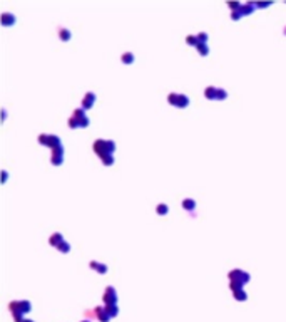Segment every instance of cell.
Instances as JSON below:
<instances>
[{
  "instance_id": "d4e9b609",
  "label": "cell",
  "mask_w": 286,
  "mask_h": 322,
  "mask_svg": "<svg viewBox=\"0 0 286 322\" xmlns=\"http://www.w3.org/2000/svg\"><path fill=\"white\" fill-rule=\"evenodd\" d=\"M57 248H59L60 252L67 253V252H70V243H69V242H62V243H60L59 247H57Z\"/></svg>"
},
{
  "instance_id": "603a6c76",
  "label": "cell",
  "mask_w": 286,
  "mask_h": 322,
  "mask_svg": "<svg viewBox=\"0 0 286 322\" xmlns=\"http://www.w3.org/2000/svg\"><path fill=\"white\" fill-rule=\"evenodd\" d=\"M186 44H189V45H198L199 42H198V35H188L186 37Z\"/></svg>"
},
{
  "instance_id": "52a82bcc",
  "label": "cell",
  "mask_w": 286,
  "mask_h": 322,
  "mask_svg": "<svg viewBox=\"0 0 286 322\" xmlns=\"http://www.w3.org/2000/svg\"><path fill=\"white\" fill-rule=\"evenodd\" d=\"M94 316L97 317L101 322H109V319H110L109 314L106 312V307H95L94 309Z\"/></svg>"
},
{
  "instance_id": "ba28073f",
  "label": "cell",
  "mask_w": 286,
  "mask_h": 322,
  "mask_svg": "<svg viewBox=\"0 0 286 322\" xmlns=\"http://www.w3.org/2000/svg\"><path fill=\"white\" fill-rule=\"evenodd\" d=\"M89 267H91L92 270L99 272V274H107V270H109L106 263H99V262H95V260H91V262H89Z\"/></svg>"
},
{
  "instance_id": "44dd1931",
  "label": "cell",
  "mask_w": 286,
  "mask_h": 322,
  "mask_svg": "<svg viewBox=\"0 0 286 322\" xmlns=\"http://www.w3.org/2000/svg\"><path fill=\"white\" fill-rule=\"evenodd\" d=\"M177 99H179V94H177V92H171V94L167 96V102L173 104V106L177 104Z\"/></svg>"
},
{
  "instance_id": "30bf717a",
  "label": "cell",
  "mask_w": 286,
  "mask_h": 322,
  "mask_svg": "<svg viewBox=\"0 0 286 322\" xmlns=\"http://www.w3.org/2000/svg\"><path fill=\"white\" fill-rule=\"evenodd\" d=\"M62 242H65L64 240V237H62V233H59V232H55V233H52L50 235V238H49V243H50L52 247H59Z\"/></svg>"
},
{
  "instance_id": "7c38bea8",
  "label": "cell",
  "mask_w": 286,
  "mask_h": 322,
  "mask_svg": "<svg viewBox=\"0 0 286 322\" xmlns=\"http://www.w3.org/2000/svg\"><path fill=\"white\" fill-rule=\"evenodd\" d=\"M182 208L188 210V212H192L196 208V201L192 198H184L182 200Z\"/></svg>"
},
{
  "instance_id": "1f68e13d",
  "label": "cell",
  "mask_w": 286,
  "mask_h": 322,
  "mask_svg": "<svg viewBox=\"0 0 286 322\" xmlns=\"http://www.w3.org/2000/svg\"><path fill=\"white\" fill-rule=\"evenodd\" d=\"M284 35H286V27H284Z\"/></svg>"
},
{
  "instance_id": "d6a6232c",
  "label": "cell",
  "mask_w": 286,
  "mask_h": 322,
  "mask_svg": "<svg viewBox=\"0 0 286 322\" xmlns=\"http://www.w3.org/2000/svg\"><path fill=\"white\" fill-rule=\"evenodd\" d=\"M82 322H89V320H82Z\"/></svg>"
},
{
  "instance_id": "4fadbf2b",
  "label": "cell",
  "mask_w": 286,
  "mask_h": 322,
  "mask_svg": "<svg viewBox=\"0 0 286 322\" xmlns=\"http://www.w3.org/2000/svg\"><path fill=\"white\" fill-rule=\"evenodd\" d=\"M216 94H217V87H214V86H208L204 89V96L208 99H216Z\"/></svg>"
},
{
  "instance_id": "5bb4252c",
  "label": "cell",
  "mask_w": 286,
  "mask_h": 322,
  "mask_svg": "<svg viewBox=\"0 0 286 322\" xmlns=\"http://www.w3.org/2000/svg\"><path fill=\"white\" fill-rule=\"evenodd\" d=\"M59 37H60V40L67 42V40H70V37H72V34H70V30H69V29L62 27V29H60V30H59Z\"/></svg>"
},
{
  "instance_id": "7a4b0ae2",
  "label": "cell",
  "mask_w": 286,
  "mask_h": 322,
  "mask_svg": "<svg viewBox=\"0 0 286 322\" xmlns=\"http://www.w3.org/2000/svg\"><path fill=\"white\" fill-rule=\"evenodd\" d=\"M228 277H229L231 282H239V284L246 285L249 282V278H251V275H249L248 272L241 270V268H234V270H231L229 274H228Z\"/></svg>"
},
{
  "instance_id": "5b68a950",
  "label": "cell",
  "mask_w": 286,
  "mask_h": 322,
  "mask_svg": "<svg viewBox=\"0 0 286 322\" xmlns=\"http://www.w3.org/2000/svg\"><path fill=\"white\" fill-rule=\"evenodd\" d=\"M104 302H106V305H116L117 304V292H116V289L114 287H107L106 290H104Z\"/></svg>"
},
{
  "instance_id": "8fae6325",
  "label": "cell",
  "mask_w": 286,
  "mask_h": 322,
  "mask_svg": "<svg viewBox=\"0 0 286 322\" xmlns=\"http://www.w3.org/2000/svg\"><path fill=\"white\" fill-rule=\"evenodd\" d=\"M13 24H15V17H13V13H9V12L2 13V25L9 27V25H13Z\"/></svg>"
},
{
  "instance_id": "8992f818",
  "label": "cell",
  "mask_w": 286,
  "mask_h": 322,
  "mask_svg": "<svg viewBox=\"0 0 286 322\" xmlns=\"http://www.w3.org/2000/svg\"><path fill=\"white\" fill-rule=\"evenodd\" d=\"M62 159H64V148H62V144H60V146H57V148L52 149L50 163L54 166H60V164H62Z\"/></svg>"
},
{
  "instance_id": "f546056e",
  "label": "cell",
  "mask_w": 286,
  "mask_h": 322,
  "mask_svg": "<svg viewBox=\"0 0 286 322\" xmlns=\"http://www.w3.org/2000/svg\"><path fill=\"white\" fill-rule=\"evenodd\" d=\"M268 5H271V2H269V3H266V2H263V3H256V7H259V9H264V7H268Z\"/></svg>"
},
{
  "instance_id": "9c48e42d",
  "label": "cell",
  "mask_w": 286,
  "mask_h": 322,
  "mask_svg": "<svg viewBox=\"0 0 286 322\" xmlns=\"http://www.w3.org/2000/svg\"><path fill=\"white\" fill-rule=\"evenodd\" d=\"M95 102V94L94 92H87L85 94V98L82 99V109H89L92 104Z\"/></svg>"
},
{
  "instance_id": "4316f807",
  "label": "cell",
  "mask_w": 286,
  "mask_h": 322,
  "mask_svg": "<svg viewBox=\"0 0 286 322\" xmlns=\"http://www.w3.org/2000/svg\"><path fill=\"white\" fill-rule=\"evenodd\" d=\"M69 128H72V129H76V128H79V123H77V119L76 117H69Z\"/></svg>"
},
{
  "instance_id": "cb8c5ba5",
  "label": "cell",
  "mask_w": 286,
  "mask_h": 322,
  "mask_svg": "<svg viewBox=\"0 0 286 322\" xmlns=\"http://www.w3.org/2000/svg\"><path fill=\"white\" fill-rule=\"evenodd\" d=\"M228 98V92H226V89H221V87H217V94H216V99H219V101H223V99H226Z\"/></svg>"
},
{
  "instance_id": "9a60e30c",
  "label": "cell",
  "mask_w": 286,
  "mask_h": 322,
  "mask_svg": "<svg viewBox=\"0 0 286 322\" xmlns=\"http://www.w3.org/2000/svg\"><path fill=\"white\" fill-rule=\"evenodd\" d=\"M186 106H189V98L188 96H184V94H179V99H177V104L176 107H186Z\"/></svg>"
},
{
  "instance_id": "ac0fdd59",
  "label": "cell",
  "mask_w": 286,
  "mask_h": 322,
  "mask_svg": "<svg viewBox=\"0 0 286 322\" xmlns=\"http://www.w3.org/2000/svg\"><path fill=\"white\" fill-rule=\"evenodd\" d=\"M121 60H122L124 64H132V62H134V54H131V52H124V54H122V57H121Z\"/></svg>"
},
{
  "instance_id": "f1b7e54d",
  "label": "cell",
  "mask_w": 286,
  "mask_h": 322,
  "mask_svg": "<svg viewBox=\"0 0 286 322\" xmlns=\"http://www.w3.org/2000/svg\"><path fill=\"white\" fill-rule=\"evenodd\" d=\"M7 178H9V173H7L5 170H3V171H2V180H3V183L7 181Z\"/></svg>"
},
{
  "instance_id": "6da1fadb",
  "label": "cell",
  "mask_w": 286,
  "mask_h": 322,
  "mask_svg": "<svg viewBox=\"0 0 286 322\" xmlns=\"http://www.w3.org/2000/svg\"><path fill=\"white\" fill-rule=\"evenodd\" d=\"M94 148V153H97L99 156H107V155H112L116 151V143L112 139H97V141L92 144Z\"/></svg>"
},
{
  "instance_id": "277c9868",
  "label": "cell",
  "mask_w": 286,
  "mask_h": 322,
  "mask_svg": "<svg viewBox=\"0 0 286 322\" xmlns=\"http://www.w3.org/2000/svg\"><path fill=\"white\" fill-rule=\"evenodd\" d=\"M37 141L40 143V144L49 146L50 149H54V148H57V146L62 144V143H60V138L59 136H55V134H40L37 138Z\"/></svg>"
},
{
  "instance_id": "2e32d148",
  "label": "cell",
  "mask_w": 286,
  "mask_h": 322,
  "mask_svg": "<svg viewBox=\"0 0 286 322\" xmlns=\"http://www.w3.org/2000/svg\"><path fill=\"white\" fill-rule=\"evenodd\" d=\"M156 212H157V215H167L169 213V206H167L166 203H159V205L156 206Z\"/></svg>"
},
{
  "instance_id": "e0dca14e",
  "label": "cell",
  "mask_w": 286,
  "mask_h": 322,
  "mask_svg": "<svg viewBox=\"0 0 286 322\" xmlns=\"http://www.w3.org/2000/svg\"><path fill=\"white\" fill-rule=\"evenodd\" d=\"M106 312L109 314V317H116L119 314V309H117V304L116 305H106Z\"/></svg>"
},
{
  "instance_id": "7402d4cb",
  "label": "cell",
  "mask_w": 286,
  "mask_h": 322,
  "mask_svg": "<svg viewBox=\"0 0 286 322\" xmlns=\"http://www.w3.org/2000/svg\"><path fill=\"white\" fill-rule=\"evenodd\" d=\"M102 164L104 166H112L114 164V158H112V155H107V156H102Z\"/></svg>"
},
{
  "instance_id": "83f0119b",
  "label": "cell",
  "mask_w": 286,
  "mask_h": 322,
  "mask_svg": "<svg viewBox=\"0 0 286 322\" xmlns=\"http://www.w3.org/2000/svg\"><path fill=\"white\" fill-rule=\"evenodd\" d=\"M241 12H239V10H234V12H231V19L233 20H238V19H241Z\"/></svg>"
},
{
  "instance_id": "ffe728a7",
  "label": "cell",
  "mask_w": 286,
  "mask_h": 322,
  "mask_svg": "<svg viewBox=\"0 0 286 322\" xmlns=\"http://www.w3.org/2000/svg\"><path fill=\"white\" fill-rule=\"evenodd\" d=\"M233 294H234V299H236V300H246V299H248V295H246V292L243 290V289H239V290H234Z\"/></svg>"
},
{
  "instance_id": "3957f363",
  "label": "cell",
  "mask_w": 286,
  "mask_h": 322,
  "mask_svg": "<svg viewBox=\"0 0 286 322\" xmlns=\"http://www.w3.org/2000/svg\"><path fill=\"white\" fill-rule=\"evenodd\" d=\"M30 307H32V304L28 302V300H13V302H10L9 304V309H10V312H22V314H25V312H30Z\"/></svg>"
},
{
  "instance_id": "4dcf8cb0",
  "label": "cell",
  "mask_w": 286,
  "mask_h": 322,
  "mask_svg": "<svg viewBox=\"0 0 286 322\" xmlns=\"http://www.w3.org/2000/svg\"><path fill=\"white\" fill-rule=\"evenodd\" d=\"M24 322H34V320H28V319H24Z\"/></svg>"
},
{
  "instance_id": "484cf974",
  "label": "cell",
  "mask_w": 286,
  "mask_h": 322,
  "mask_svg": "<svg viewBox=\"0 0 286 322\" xmlns=\"http://www.w3.org/2000/svg\"><path fill=\"white\" fill-rule=\"evenodd\" d=\"M208 34H206V32H199L198 34V42L199 44H206V42H208Z\"/></svg>"
},
{
  "instance_id": "d6986e66",
  "label": "cell",
  "mask_w": 286,
  "mask_h": 322,
  "mask_svg": "<svg viewBox=\"0 0 286 322\" xmlns=\"http://www.w3.org/2000/svg\"><path fill=\"white\" fill-rule=\"evenodd\" d=\"M196 49H198V52L201 54V56H208V54H209L208 44H198V45H196Z\"/></svg>"
}]
</instances>
